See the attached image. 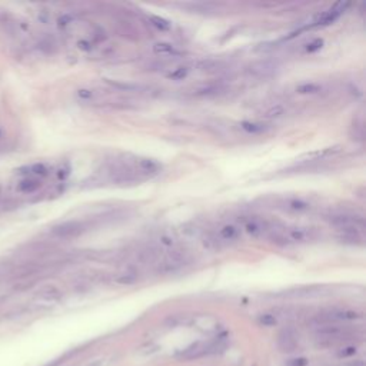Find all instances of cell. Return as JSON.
<instances>
[{
    "mask_svg": "<svg viewBox=\"0 0 366 366\" xmlns=\"http://www.w3.org/2000/svg\"><path fill=\"white\" fill-rule=\"evenodd\" d=\"M320 237V232L312 226H291L278 227L269 239L273 243L289 246V245H305L315 242Z\"/></svg>",
    "mask_w": 366,
    "mask_h": 366,
    "instance_id": "6da1fadb",
    "label": "cell"
},
{
    "mask_svg": "<svg viewBox=\"0 0 366 366\" xmlns=\"http://www.w3.org/2000/svg\"><path fill=\"white\" fill-rule=\"evenodd\" d=\"M269 206L289 215H306V213H312L316 209L313 202L302 196L275 197L271 199Z\"/></svg>",
    "mask_w": 366,
    "mask_h": 366,
    "instance_id": "7a4b0ae2",
    "label": "cell"
},
{
    "mask_svg": "<svg viewBox=\"0 0 366 366\" xmlns=\"http://www.w3.org/2000/svg\"><path fill=\"white\" fill-rule=\"evenodd\" d=\"M193 262V258L190 252L186 249L175 248L170 249V252L163 259H160L156 266V272L160 275H170V273H178L182 269H185L190 263Z\"/></svg>",
    "mask_w": 366,
    "mask_h": 366,
    "instance_id": "3957f363",
    "label": "cell"
},
{
    "mask_svg": "<svg viewBox=\"0 0 366 366\" xmlns=\"http://www.w3.org/2000/svg\"><path fill=\"white\" fill-rule=\"evenodd\" d=\"M239 222V227L243 229L246 235L255 239H261V237H269L273 232L278 229V226L273 222L261 217V216H240L237 219Z\"/></svg>",
    "mask_w": 366,
    "mask_h": 366,
    "instance_id": "277c9868",
    "label": "cell"
},
{
    "mask_svg": "<svg viewBox=\"0 0 366 366\" xmlns=\"http://www.w3.org/2000/svg\"><path fill=\"white\" fill-rule=\"evenodd\" d=\"M363 318V313L355 309H329L326 312L319 313L315 322L322 326V325H339L342 322H352V320H359Z\"/></svg>",
    "mask_w": 366,
    "mask_h": 366,
    "instance_id": "5b68a950",
    "label": "cell"
},
{
    "mask_svg": "<svg viewBox=\"0 0 366 366\" xmlns=\"http://www.w3.org/2000/svg\"><path fill=\"white\" fill-rule=\"evenodd\" d=\"M329 223L335 227H338L339 230H353V229H365V219L362 215H357L355 212H335L330 213L326 217Z\"/></svg>",
    "mask_w": 366,
    "mask_h": 366,
    "instance_id": "8992f818",
    "label": "cell"
},
{
    "mask_svg": "<svg viewBox=\"0 0 366 366\" xmlns=\"http://www.w3.org/2000/svg\"><path fill=\"white\" fill-rule=\"evenodd\" d=\"M279 72V65L269 59H262V60H255L252 63L246 66L245 73L251 79L256 80H266L273 76L278 75Z\"/></svg>",
    "mask_w": 366,
    "mask_h": 366,
    "instance_id": "52a82bcc",
    "label": "cell"
},
{
    "mask_svg": "<svg viewBox=\"0 0 366 366\" xmlns=\"http://www.w3.org/2000/svg\"><path fill=\"white\" fill-rule=\"evenodd\" d=\"M89 226L83 220H66L59 225L52 227V235L57 239H75L77 236H82Z\"/></svg>",
    "mask_w": 366,
    "mask_h": 366,
    "instance_id": "ba28073f",
    "label": "cell"
},
{
    "mask_svg": "<svg viewBox=\"0 0 366 366\" xmlns=\"http://www.w3.org/2000/svg\"><path fill=\"white\" fill-rule=\"evenodd\" d=\"M215 236L217 242L222 246V249H223L225 246L235 245L240 240L242 229L239 227V225H235V223H226V225L220 226L217 229V232H215Z\"/></svg>",
    "mask_w": 366,
    "mask_h": 366,
    "instance_id": "9c48e42d",
    "label": "cell"
},
{
    "mask_svg": "<svg viewBox=\"0 0 366 366\" xmlns=\"http://www.w3.org/2000/svg\"><path fill=\"white\" fill-rule=\"evenodd\" d=\"M332 90V86L329 82L322 80H305L295 86V92L301 96H320L326 94Z\"/></svg>",
    "mask_w": 366,
    "mask_h": 366,
    "instance_id": "30bf717a",
    "label": "cell"
},
{
    "mask_svg": "<svg viewBox=\"0 0 366 366\" xmlns=\"http://www.w3.org/2000/svg\"><path fill=\"white\" fill-rule=\"evenodd\" d=\"M227 87L223 83H216V82H210V83H202V85L193 86L188 94L190 97H196V99H205V97H215V96H220V94L226 93Z\"/></svg>",
    "mask_w": 366,
    "mask_h": 366,
    "instance_id": "8fae6325",
    "label": "cell"
},
{
    "mask_svg": "<svg viewBox=\"0 0 366 366\" xmlns=\"http://www.w3.org/2000/svg\"><path fill=\"white\" fill-rule=\"evenodd\" d=\"M278 347L283 353H292L299 347L298 333L292 328L282 329L278 335Z\"/></svg>",
    "mask_w": 366,
    "mask_h": 366,
    "instance_id": "7c38bea8",
    "label": "cell"
},
{
    "mask_svg": "<svg viewBox=\"0 0 366 366\" xmlns=\"http://www.w3.org/2000/svg\"><path fill=\"white\" fill-rule=\"evenodd\" d=\"M239 128L246 133L252 136H261L266 135L273 129V125L266 120H243L239 123Z\"/></svg>",
    "mask_w": 366,
    "mask_h": 366,
    "instance_id": "4fadbf2b",
    "label": "cell"
},
{
    "mask_svg": "<svg viewBox=\"0 0 366 366\" xmlns=\"http://www.w3.org/2000/svg\"><path fill=\"white\" fill-rule=\"evenodd\" d=\"M104 82L109 86L114 87V89H117L120 92H128V93H145V92H151L152 90L151 86L142 85V83H135V82L110 80V79H104Z\"/></svg>",
    "mask_w": 366,
    "mask_h": 366,
    "instance_id": "5bb4252c",
    "label": "cell"
},
{
    "mask_svg": "<svg viewBox=\"0 0 366 366\" xmlns=\"http://www.w3.org/2000/svg\"><path fill=\"white\" fill-rule=\"evenodd\" d=\"M291 112V104L285 103V102H278V103L271 104L266 110H263L262 119L266 122H272V120H278V119L288 116Z\"/></svg>",
    "mask_w": 366,
    "mask_h": 366,
    "instance_id": "9a60e30c",
    "label": "cell"
},
{
    "mask_svg": "<svg viewBox=\"0 0 366 366\" xmlns=\"http://www.w3.org/2000/svg\"><path fill=\"white\" fill-rule=\"evenodd\" d=\"M227 67V62L223 59H215V57H209L205 60H200L197 63V69L200 72L205 73H216V72H222Z\"/></svg>",
    "mask_w": 366,
    "mask_h": 366,
    "instance_id": "2e32d148",
    "label": "cell"
},
{
    "mask_svg": "<svg viewBox=\"0 0 366 366\" xmlns=\"http://www.w3.org/2000/svg\"><path fill=\"white\" fill-rule=\"evenodd\" d=\"M139 278H141V273H139V271L136 268H128L123 272L117 273L113 278V282L117 283V285H123V286L126 285V286H129V285H135L136 282L139 281Z\"/></svg>",
    "mask_w": 366,
    "mask_h": 366,
    "instance_id": "e0dca14e",
    "label": "cell"
},
{
    "mask_svg": "<svg viewBox=\"0 0 366 366\" xmlns=\"http://www.w3.org/2000/svg\"><path fill=\"white\" fill-rule=\"evenodd\" d=\"M62 293L55 286H45L35 295V299L42 303H55L60 299Z\"/></svg>",
    "mask_w": 366,
    "mask_h": 366,
    "instance_id": "ac0fdd59",
    "label": "cell"
},
{
    "mask_svg": "<svg viewBox=\"0 0 366 366\" xmlns=\"http://www.w3.org/2000/svg\"><path fill=\"white\" fill-rule=\"evenodd\" d=\"M325 291L323 286H305V288H299V289H291V291L285 292V296H291V298H312V296H318L322 295Z\"/></svg>",
    "mask_w": 366,
    "mask_h": 366,
    "instance_id": "d6986e66",
    "label": "cell"
},
{
    "mask_svg": "<svg viewBox=\"0 0 366 366\" xmlns=\"http://www.w3.org/2000/svg\"><path fill=\"white\" fill-rule=\"evenodd\" d=\"M182 9H186L189 12H193V13H213L216 10L219 9V5L216 3H203V2H199V3H182L179 5Z\"/></svg>",
    "mask_w": 366,
    "mask_h": 366,
    "instance_id": "ffe728a7",
    "label": "cell"
},
{
    "mask_svg": "<svg viewBox=\"0 0 366 366\" xmlns=\"http://www.w3.org/2000/svg\"><path fill=\"white\" fill-rule=\"evenodd\" d=\"M40 188H42V182H40V179H33V178H23L20 182H18V186H16V189L19 190L20 193H25V195L35 193V192H38Z\"/></svg>",
    "mask_w": 366,
    "mask_h": 366,
    "instance_id": "44dd1931",
    "label": "cell"
},
{
    "mask_svg": "<svg viewBox=\"0 0 366 366\" xmlns=\"http://www.w3.org/2000/svg\"><path fill=\"white\" fill-rule=\"evenodd\" d=\"M26 172H22L25 173L26 176L25 178H33V179H40L45 178L49 175V168H47L45 163H35V165H30V166H26L25 169Z\"/></svg>",
    "mask_w": 366,
    "mask_h": 366,
    "instance_id": "7402d4cb",
    "label": "cell"
},
{
    "mask_svg": "<svg viewBox=\"0 0 366 366\" xmlns=\"http://www.w3.org/2000/svg\"><path fill=\"white\" fill-rule=\"evenodd\" d=\"M192 65H188V63H183V65H178V66H173V67H170L169 69V73H168V77L172 79V80H183V79H186L188 75L190 73V70H192Z\"/></svg>",
    "mask_w": 366,
    "mask_h": 366,
    "instance_id": "603a6c76",
    "label": "cell"
},
{
    "mask_svg": "<svg viewBox=\"0 0 366 366\" xmlns=\"http://www.w3.org/2000/svg\"><path fill=\"white\" fill-rule=\"evenodd\" d=\"M153 52L158 55V56H176L178 55V50L175 49L173 45L170 43H166V42H160V43H156L153 45Z\"/></svg>",
    "mask_w": 366,
    "mask_h": 366,
    "instance_id": "cb8c5ba5",
    "label": "cell"
},
{
    "mask_svg": "<svg viewBox=\"0 0 366 366\" xmlns=\"http://www.w3.org/2000/svg\"><path fill=\"white\" fill-rule=\"evenodd\" d=\"M76 96L77 99L83 100V102H96L99 97H100V93L94 89H79L76 92Z\"/></svg>",
    "mask_w": 366,
    "mask_h": 366,
    "instance_id": "d4e9b609",
    "label": "cell"
},
{
    "mask_svg": "<svg viewBox=\"0 0 366 366\" xmlns=\"http://www.w3.org/2000/svg\"><path fill=\"white\" fill-rule=\"evenodd\" d=\"M56 42L53 40V38H42L38 42V47L40 50H43V52H46V53H52L55 49H56Z\"/></svg>",
    "mask_w": 366,
    "mask_h": 366,
    "instance_id": "484cf974",
    "label": "cell"
},
{
    "mask_svg": "<svg viewBox=\"0 0 366 366\" xmlns=\"http://www.w3.org/2000/svg\"><path fill=\"white\" fill-rule=\"evenodd\" d=\"M258 322L262 325V326H268V328H271V326H276L278 325V316L276 315H273V313H262V315H259V318H258Z\"/></svg>",
    "mask_w": 366,
    "mask_h": 366,
    "instance_id": "4316f807",
    "label": "cell"
},
{
    "mask_svg": "<svg viewBox=\"0 0 366 366\" xmlns=\"http://www.w3.org/2000/svg\"><path fill=\"white\" fill-rule=\"evenodd\" d=\"M13 271H15V268L10 262H0V283L12 278Z\"/></svg>",
    "mask_w": 366,
    "mask_h": 366,
    "instance_id": "83f0119b",
    "label": "cell"
},
{
    "mask_svg": "<svg viewBox=\"0 0 366 366\" xmlns=\"http://www.w3.org/2000/svg\"><path fill=\"white\" fill-rule=\"evenodd\" d=\"M357 347L352 346V345H347V346L340 347L338 350V356L339 357H350L353 355H356Z\"/></svg>",
    "mask_w": 366,
    "mask_h": 366,
    "instance_id": "f1b7e54d",
    "label": "cell"
},
{
    "mask_svg": "<svg viewBox=\"0 0 366 366\" xmlns=\"http://www.w3.org/2000/svg\"><path fill=\"white\" fill-rule=\"evenodd\" d=\"M322 46H323V40H322V39H313L310 43L306 45V47H305V52H308V53H313V52L319 50Z\"/></svg>",
    "mask_w": 366,
    "mask_h": 366,
    "instance_id": "f546056e",
    "label": "cell"
},
{
    "mask_svg": "<svg viewBox=\"0 0 366 366\" xmlns=\"http://www.w3.org/2000/svg\"><path fill=\"white\" fill-rule=\"evenodd\" d=\"M309 365V359L308 357H292L286 362V366H308Z\"/></svg>",
    "mask_w": 366,
    "mask_h": 366,
    "instance_id": "4dcf8cb0",
    "label": "cell"
},
{
    "mask_svg": "<svg viewBox=\"0 0 366 366\" xmlns=\"http://www.w3.org/2000/svg\"><path fill=\"white\" fill-rule=\"evenodd\" d=\"M152 25H155L156 28L160 29V30H168L170 28L169 22H166L165 19H160V18H156V16H152L151 18Z\"/></svg>",
    "mask_w": 366,
    "mask_h": 366,
    "instance_id": "1f68e13d",
    "label": "cell"
},
{
    "mask_svg": "<svg viewBox=\"0 0 366 366\" xmlns=\"http://www.w3.org/2000/svg\"><path fill=\"white\" fill-rule=\"evenodd\" d=\"M103 365H104V359H97V360H94L93 365L90 363L89 366H103Z\"/></svg>",
    "mask_w": 366,
    "mask_h": 366,
    "instance_id": "d6a6232c",
    "label": "cell"
}]
</instances>
